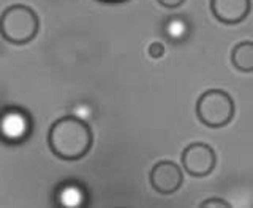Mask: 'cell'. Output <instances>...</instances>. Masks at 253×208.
<instances>
[{
  "mask_svg": "<svg viewBox=\"0 0 253 208\" xmlns=\"http://www.w3.org/2000/svg\"><path fill=\"white\" fill-rule=\"evenodd\" d=\"M51 151L65 161H76L84 158L93 143V134L85 120L76 115L59 118L47 134Z\"/></svg>",
  "mask_w": 253,
  "mask_h": 208,
  "instance_id": "1",
  "label": "cell"
},
{
  "mask_svg": "<svg viewBox=\"0 0 253 208\" xmlns=\"http://www.w3.org/2000/svg\"><path fill=\"white\" fill-rule=\"evenodd\" d=\"M38 29V16L27 5H11L0 16V34L8 43L27 44L37 36Z\"/></svg>",
  "mask_w": 253,
  "mask_h": 208,
  "instance_id": "2",
  "label": "cell"
},
{
  "mask_svg": "<svg viewBox=\"0 0 253 208\" xmlns=\"http://www.w3.org/2000/svg\"><path fill=\"white\" fill-rule=\"evenodd\" d=\"M196 114L206 126L221 128L231 122L234 115V101L229 93L223 90H208L196 103Z\"/></svg>",
  "mask_w": 253,
  "mask_h": 208,
  "instance_id": "3",
  "label": "cell"
},
{
  "mask_svg": "<svg viewBox=\"0 0 253 208\" xmlns=\"http://www.w3.org/2000/svg\"><path fill=\"white\" fill-rule=\"evenodd\" d=\"M34 133V120L27 110L8 106L0 110V140L11 145L24 143Z\"/></svg>",
  "mask_w": 253,
  "mask_h": 208,
  "instance_id": "4",
  "label": "cell"
},
{
  "mask_svg": "<svg viewBox=\"0 0 253 208\" xmlns=\"http://www.w3.org/2000/svg\"><path fill=\"white\" fill-rule=\"evenodd\" d=\"M217 164L215 151L203 142L190 143L182 153V166L193 177H206Z\"/></svg>",
  "mask_w": 253,
  "mask_h": 208,
  "instance_id": "5",
  "label": "cell"
},
{
  "mask_svg": "<svg viewBox=\"0 0 253 208\" xmlns=\"http://www.w3.org/2000/svg\"><path fill=\"white\" fill-rule=\"evenodd\" d=\"M184 175L177 164L171 161H162L150 171V185L160 194H172L180 188Z\"/></svg>",
  "mask_w": 253,
  "mask_h": 208,
  "instance_id": "6",
  "label": "cell"
},
{
  "mask_svg": "<svg viewBox=\"0 0 253 208\" xmlns=\"http://www.w3.org/2000/svg\"><path fill=\"white\" fill-rule=\"evenodd\" d=\"M250 8V0H211L212 14L225 24L242 22L249 16Z\"/></svg>",
  "mask_w": 253,
  "mask_h": 208,
  "instance_id": "7",
  "label": "cell"
},
{
  "mask_svg": "<svg viewBox=\"0 0 253 208\" xmlns=\"http://www.w3.org/2000/svg\"><path fill=\"white\" fill-rule=\"evenodd\" d=\"M55 204L62 207H83L87 204V191L81 183L67 180L55 191Z\"/></svg>",
  "mask_w": 253,
  "mask_h": 208,
  "instance_id": "8",
  "label": "cell"
},
{
  "mask_svg": "<svg viewBox=\"0 0 253 208\" xmlns=\"http://www.w3.org/2000/svg\"><path fill=\"white\" fill-rule=\"evenodd\" d=\"M163 32L169 41L182 43L190 36L192 26H190V22L184 18V16H171V18L165 22Z\"/></svg>",
  "mask_w": 253,
  "mask_h": 208,
  "instance_id": "9",
  "label": "cell"
},
{
  "mask_svg": "<svg viewBox=\"0 0 253 208\" xmlns=\"http://www.w3.org/2000/svg\"><path fill=\"white\" fill-rule=\"evenodd\" d=\"M231 62L239 71H245V73L253 71V43L242 41L236 44L231 52Z\"/></svg>",
  "mask_w": 253,
  "mask_h": 208,
  "instance_id": "10",
  "label": "cell"
},
{
  "mask_svg": "<svg viewBox=\"0 0 253 208\" xmlns=\"http://www.w3.org/2000/svg\"><path fill=\"white\" fill-rule=\"evenodd\" d=\"M147 52H149V55L152 59H160V57H163V54H165V46L162 43L155 41V43H152L149 46Z\"/></svg>",
  "mask_w": 253,
  "mask_h": 208,
  "instance_id": "11",
  "label": "cell"
},
{
  "mask_svg": "<svg viewBox=\"0 0 253 208\" xmlns=\"http://www.w3.org/2000/svg\"><path fill=\"white\" fill-rule=\"evenodd\" d=\"M201 207L204 208H211V207H220V208H226V207H231L226 201H221V199H208L201 204Z\"/></svg>",
  "mask_w": 253,
  "mask_h": 208,
  "instance_id": "12",
  "label": "cell"
},
{
  "mask_svg": "<svg viewBox=\"0 0 253 208\" xmlns=\"http://www.w3.org/2000/svg\"><path fill=\"white\" fill-rule=\"evenodd\" d=\"M157 2L163 6H166V8H177L184 3L185 0H157Z\"/></svg>",
  "mask_w": 253,
  "mask_h": 208,
  "instance_id": "13",
  "label": "cell"
},
{
  "mask_svg": "<svg viewBox=\"0 0 253 208\" xmlns=\"http://www.w3.org/2000/svg\"><path fill=\"white\" fill-rule=\"evenodd\" d=\"M101 2H106V3H119V2H125V0H101Z\"/></svg>",
  "mask_w": 253,
  "mask_h": 208,
  "instance_id": "14",
  "label": "cell"
}]
</instances>
